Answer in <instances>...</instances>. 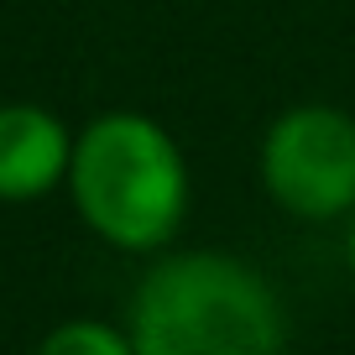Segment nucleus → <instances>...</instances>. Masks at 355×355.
<instances>
[{
    "instance_id": "f257e3e1",
    "label": "nucleus",
    "mask_w": 355,
    "mask_h": 355,
    "mask_svg": "<svg viewBox=\"0 0 355 355\" xmlns=\"http://www.w3.org/2000/svg\"><path fill=\"white\" fill-rule=\"evenodd\" d=\"M136 355H282L288 309L261 266L230 251H167L125 313Z\"/></svg>"
},
{
    "instance_id": "f03ea898",
    "label": "nucleus",
    "mask_w": 355,
    "mask_h": 355,
    "mask_svg": "<svg viewBox=\"0 0 355 355\" xmlns=\"http://www.w3.org/2000/svg\"><path fill=\"white\" fill-rule=\"evenodd\" d=\"M68 193L78 220L105 245L157 256L189 220L193 178L162 121L141 110H105L73 136Z\"/></svg>"
},
{
    "instance_id": "7ed1b4c3",
    "label": "nucleus",
    "mask_w": 355,
    "mask_h": 355,
    "mask_svg": "<svg viewBox=\"0 0 355 355\" xmlns=\"http://www.w3.org/2000/svg\"><path fill=\"white\" fill-rule=\"evenodd\" d=\"M256 178L266 199L303 225L355 214V115L340 105H288L266 125Z\"/></svg>"
},
{
    "instance_id": "20e7f679",
    "label": "nucleus",
    "mask_w": 355,
    "mask_h": 355,
    "mask_svg": "<svg viewBox=\"0 0 355 355\" xmlns=\"http://www.w3.org/2000/svg\"><path fill=\"white\" fill-rule=\"evenodd\" d=\"M73 136L42 105H0V204H32L68 183Z\"/></svg>"
},
{
    "instance_id": "39448f33",
    "label": "nucleus",
    "mask_w": 355,
    "mask_h": 355,
    "mask_svg": "<svg viewBox=\"0 0 355 355\" xmlns=\"http://www.w3.org/2000/svg\"><path fill=\"white\" fill-rule=\"evenodd\" d=\"M37 355H136L131 334L105 319H63L42 334Z\"/></svg>"
},
{
    "instance_id": "423d86ee",
    "label": "nucleus",
    "mask_w": 355,
    "mask_h": 355,
    "mask_svg": "<svg viewBox=\"0 0 355 355\" xmlns=\"http://www.w3.org/2000/svg\"><path fill=\"white\" fill-rule=\"evenodd\" d=\"M345 266H350V282H355V214L345 220Z\"/></svg>"
}]
</instances>
